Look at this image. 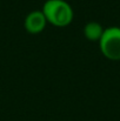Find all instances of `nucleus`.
<instances>
[{"label":"nucleus","instance_id":"obj_2","mask_svg":"<svg viewBox=\"0 0 120 121\" xmlns=\"http://www.w3.org/2000/svg\"><path fill=\"white\" fill-rule=\"evenodd\" d=\"M101 54L112 61H120V27L111 26L104 30L102 37L99 40Z\"/></svg>","mask_w":120,"mask_h":121},{"label":"nucleus","instance_id":"obj_3","mask_svg":"<svg viewBox=\"0 0 120 121\" xmlns=\"http://www.w3.org/2000/svg\"><path fill=\"white\" fill-rule=\"evenodd\" d=\"M47 24L48 22L41 9H36L30 12L24 20V27L26 32L30 34H39L44 32Z\"/></svg>","mask_w":120,"mask_h":121},{"label":"nucleus","instance_id":"obj_1","mask_svg":"<svg viewBox=\"0 0 120 121\" xmlns=\"http://www.w3.org/2000/svg\"><path fill=\"white\" fill-rule=\"evenodd\" d=\"M41 11L47 22L55 27H66L74 18L73 8L66 0H46Z\"/></svg>","mask_w":120,"mask_h":121},{"label":"nucleus","instance_id":"obj_4","mask_svg":"<svg viewBox=\"0 0 120 121\" xmlns=\"http://www.w3.org/2000/svg\"><path fill=\"white\" fill-rule=\"evenodd\" d=\"M104 30L105 28L101 26V24L97 21H89L84 26V35L88 41L99 42V40L102 37Z\"/></svg>","mask_w":120,"mask_h":121}]
</instances>
